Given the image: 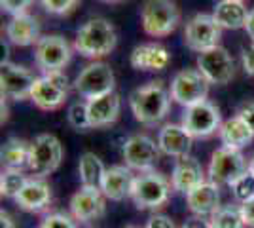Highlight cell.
Instances as JSON below:
<instances>
[{
    "mask_svg": "<svg viewBox=\"0 0 254 228\" xmlns=\"http://www.w3.org/2000/svg\"><path fill=\"white\" fill-rule=\"evenodd\" d=\"M129 63L137 71H163L169 67L171 54L161 44H140L133 48Z\"/></svg>",
    "mask_w": 254,
    "mask_h": 228,
    "instance_id": "603a6c76",
    "label": "cell"
},
{
    "mask_svg": "<svg viewBox=\"0 0 254 228\" xmlns=\"http://www.w3.org/2000/svg\"><path fill=\"white\" fill-rule=\"evenodd\" d=\"M186 204L195 217H212L220 209V185L203 181L186 194Z\"/></svg>",
    "mask_w": 254,
    "mask_h": 228,
    "instance_id": "ac0fdd59",
    "label": "cell"
},
{
    "mask_svg": "<svg viewBox=\"0 0 254 228\" xmlns=\"http://www.w3.org/2000/svg\"><path fill=\"white\" fill-rule=\"evenodd\" d=\"M72 50L74 48L66 42L64 36L46 34L34 46V63L42 71V75L53 73V71H63L72 59Z\"/></svg>",
    "mask_w": 254,
    "mask_h": 228,
    "instance_id": "9c48e42d",
    "label": "cell"
},
{
    "mask_svg": "<svg viewBox=\"0 0 254 228\" xmlns=\"http://www.w3.org/2000/svg\"><path fill=\"white\" fill-rule=\"evenodd\" d=\"M180 124L193 139H207L214 133H218L222 126V114L212 101L205 99L201 103L191 105L184 110Z\"/></svg>",
    "mask_w": 254,
    "mask_h": 228,
    "instance_id": "8992f818",
    "label": "cell"
},
{
    "mask_svg": "<svg viewBox=\"0 0 254 228\" xmlns=\"http://www.w3.org/2000/svg\"><path fill=\"white\" fill-rule=\"evenodd\" d=\"M220 36L222 27L218 25L212 13H195L186 21L184 27V44L197 54L220 46Z\"/></svg>",
    "mask_w": 254,
    "mask_h": 228,
    "instance_id": "ba28073f",
    "label": "cell"
},
{
    "mask_svg": "<svg viewBox=\"0 0 254 228\" xmlns=\"http://www.w3.org/2000/svg\"><path fill=\"white\" fill-rule=\"evenodd\" d=\"M214 19L222 29H230V31H237V29H245V23L249 17V10L245 8L243 0H220L214 11H212Z\"/></svg>",
    "mask_w": 254,
    "mask_h": 228,
    "instance_id": "484cf974",
    "label": "cell"
},
{
    "mask_svg": "<svg viewBox=\"0 0 254 228\" xmlns=\"http://www.w3.org/2000/svg\"><path fill=\"white\" fill-rule=\"evenodd\" d=\"M140 23L148 36H169L180 25L179 6L173 0H146L140 11Z\"/></svg>",
    "mask_w": 254,
    "mask_h": 228,
    "instance_id": "277c9868",
    "label": "cell"
},
{
    "mask_svg": "<svg viewBox=\"0 0 254 228\" xmlns=\"http://www.w3.org/2000/svg\"><path fill=\"white\" fill-rule=\"evenodd\" d=\"M63 162V145L52 133H40L31 143V165L29 171L34 177H48Z\"/></svg>",
    "mask_w": 254,
    "mask_h": 228,
    "instance_id": "52a82bcc",
    "label": "cell"
},
{
    "mask_svg": "<svg viewBox=\"0 0 254 228\" xmlns=\"http://www.w3.org/2000/svg\"><path fill=\"white\" fill-rule=\"evenodd\" d=\"M105 198L101 188L95 186H82L80 190H76L70 198V215L76 223H91L95 219L103 217L105 213Z\"/></svg>",
    "mask_w": 254,
    "mask_h": 228,
    "instance_id": "9a60e30c",
    "label": "cell"
},
{
    "mask_svg": "<svg viewBox=\"0 0 254 228\" xmlns=\"http://www.w3.org/2000/svg\"><path fill=\"white\" fill-rule=\"evenodd\" d=\"M80 0H40L42 8L52 15H66L78 6Z\"/></svg>",
    "mask_w": 254,
    "mask_h": 228,
    "instance_id": "d6a6232c",
    "label": "cell"
},
{
    "mask_svg": "<svg viewBox=\"0 0 254 228\" xmlns=\"http://www.w3.org/2000/svg\"><path fill=\"white\" fill-rule=\"evenodd\" d=\"M87 103V112L93 128H108L112 124H116L120 118V110H122V101L116 91L91 97L85 101Z\"/></svg>",
    "mask_w": 254,
    "mask_h": 228,
    "instance_id": "44dd1931",
    "label": "cell"
},
{
    "mask_svg": "<svg viewBox=\"0 0 254 228\" xmlns=\"http://www.w3.org/2000/svg\"><path fill=\"white\" fill-rule=\"evenodd\" d=\"M230 186H232V192H233V196H235V200L243 204L247 200L254 198V173L251 169H247V171H245L241 177H237Z\"/></svg>",
    "mask_w": 254,
    "mask_h": 228,
    "instance_id": "1f68e13d",
    "label": "cell"
},
{
    "mask_svg": "<svg viewBox=\"0 0 254 228\" xmlns=\"http://www.w3.org/2000/svg\"><path fill=\"white\" fill-rule=\"evenodd\" d=\"M249 169H251V171L254 173V156L251 158V162H249Z\"/></svg>",
    "mask_w": 254,
    "mask_h": 228,
    "instance_id": "7bdbcfd3",
    "label": "cell"
},
{
    "mask_svg": "<svg viewBox=\"0 0 254 228\" xmlns=\"http://www.w3.org/2000/svg\"><path fill=\"white\" fill-rule=\"evenodd\" d=\"M144 228H177V225L167 215H152Z\"/></svg>",
    "mask_w": 254,
    "mask_h": 228,
    "instance_id": "8d00e7d4",
    "label": "cell"
},
{
    "mask_svg": "<svg viewBox=\"0 0 254 228\" xmlns=\"http://www.w3.org/2000/svg\"><path fill=\"white\" fill-rule=\"evenodd\" d=\"M29 177L19 169H4L0 177V194L4 198H15L27 185Z\"/></svg>",
    "mask_w": 254,
    "mask_h": 228,
    "instance_id": "f546056e",
    "label": "cell"
},
{
    "mask_svg": "<svg viewBox=\"0 0 254 228\" xmlns=\"http://www.w3.org/2000/svg\"><path fill=\"white\" fill-rule=\"evenodd\" d=\"M118 44V33L114 25L105 17H93L85 21L74 38V52L87 59H101L114 52Z\"/></svg>",
    "mask_w": 254,
    "mask_h": 228,
    "instance_id": "7a4b0ae2",
    "label": "cell"
},
{
    "mask_svg": "<svg viewBox=\"0 0 254 228\" xmlns=\"http://www.w3.org/2000/svg\"><path fill=\"white\" fill-rule=\"evenodd\" d=\"M218 137L222 141V147L241 151L247 145H251V141L254 139V131L249 128V124L241 116L235 114L230 120L222 122L220 130H218Z\"/></svg>",
    "mask_w": 254,
    "mask_h": 228,
    "instance_id": "d4e9b609",
    "label": "cell"
},
{
    "mask_svg": "<svg viewBox=\"0 0 254 228\" xmlns=\"http://www.w3.org/2000/svg\"><path fill=\"white\" fill-rule=\"evenodd\" d=\"M38 76H34L32 71L27 67L15 65V63H2L0 65V89H2V97L15 99H31L32 86L36 82Z\"/></svg>",
    "mask_w": 254,
    "mask_h": 228,
    "instance_id": "5bb4252c",
    "label": "cell"
},
{
    "mask_svg": "<svg viewBox=\"0 0 254 228\" xmlns=\"http://www.w3.org/2000/svg\"><path fill=\"white\" fill-rule=\"evenodd\" d=\"M38 228H76V221L72 219V215L50 213V215L44 217V221L38 225Z\"/></svg>",
    "mask_w": 254,
    "mask_h": 228,
    "instance_id": "836d02e7",
    "label": "cell"
},
{
    "mask_svg": "<svg viewBox=\"0 0 254 228\" xmlns=\"http://www.w3.org/2000/svg\"><path fill=\"white\" fill-rule=\"evenodd\" d=\"M203 181H205V171L197 158H193L190 154L177 158L173 171H171V185H173L175 192L186 196L195 186L201 185Z\"/></svg>",
    "mask_w": 254,
    "mask_h": 228,
    "instance_id": "2e32d148",
    "label": "cell"
},
{
    "mask_svg": "<svg viewBox=\"0 0 254 228\" xmlns=\"http://www.w3.org/2000/svg\"><path fill=\"white\" fill-rule=\"evenodd\" d=\"M211 228H245V221L239 206L220 207L211 217Z\"/></svg>",
    "mask_w": 254,
    "mask_h": 228,
    "instance_id": "f1b7e54d",
    "label": "cell"
},
{
    "mask_svg": "<svg viewBox=\"0 0 254 228\" xmlns=\"http://www.w3.org/2000/svg\"><path fill=\"white\" fill-rule=\"evenodd\" d=\"M66 120L70 124V128L76 131H87L93 130L91 120H89V112H87V103L85 101H76L72 103L68 110H66Z\"/></svg>",
    "mask_w": 254,
    "mask_h": 228,
    "instance_id": "4dcf8cb0",
    "label": "cell"
},
{
    "mask_svg": "<svg viewBox=\"0 0 254 228\" xmlns=\"http://www.w3.org/2000/svg\"><path fill=\"white\" fill-rule=\"evenodd\" d=\"M239 207H241V215H243L245 227L254 228V198L243 202Z\"/></svg>",
    "mask_w": 254,
    "mask_h": 228,
    "instance_id": "74e56055",
    "label": "cell"
},
{
    "mask_svg": "<svg viewBox=\"0 0 254 228\" xmlns=\"http://www.w3.org/2000/svg\"><path fill=\"white\" fill-rule=\"evenodd\" d=\"M182 228H211V221H205V217H191L182 225Z\"/></svg>",
    "mask_w": 254,
    "mask_h": 228,
    "instance_id": "ab89813d",
    "label": "cell"
},
{
    "mask_svg": "<svg viewBox=\"0 0 254 228\" xmlns=\"http://www.w3.org/2000/svg\"><path fill=\"white\" fill-rule=\"evenodd\" d=\"M249 169V162L241 151L220 147L212 152L209 163V181L216 185H232L237 177Z\"/></svg>",
    "mask_w": 254,
    "mask_h": 228,
    "instance_id": "8fae6325",
    "label": "cell"
},
{
    "mask_svg": "<svg viewBox=\"0 0 254 228\" xmlns=\"http://www.w3.org/2000/svg\"><path fill=\"white\" fill-rule=\"evenodd\" d=\"M237 116H241L249 124V128L254 131V101H249V103L241 105L239 110H237Z\"/></svg>",
    "mask_w": 254,
    "mask_h": 228,
    "instance_id": "f35d334b",
    "label": "cell"
},
{
    "mask_svg": "<svg viewBox=\"0 0 254 228\" xmlns=\"http://www.w3.org/2000/svg\"><path fill=\"white\" fill-rule=\"evenodd\" d=\"M68 97V89L57 86L46 75L38 76L31 91V101L40 110H57L64 105Z\"/></svg>",
    "mask_w": 254,
    "mask_h": 228,
    "instance_id": "cb8c5ba5",
    "label": "cell"
},
{
    "mask_svg": "<svg viewBox=\"0 0 254 228\" xmlns=\"http://www.w3.org/2000/svg\"><path fill=\"white\" fill-rule=\"evenodd\" d=\"M124 228H138V227H124Z\"/></svg>",
    "mask_w": 254,
    "mask_h": 228,
    "instance_id": "f6af8a7d",
    "label": "cell"
},
{
    "mask_svg": "<svg viewBox=\"0 0 254 228\" xmlns=\"http://www.w3.org/2000/svg\"><path fill=\"white\" fill-rule=\"evenodd\" d=\"M2 165L6 169H19L25 171L31 165V143L19 139V137H10L2 145Z\"/></svg>",
    "mask_w": 254,
    "mask_h": 228,
    "instance_id": "4316f807",
    "label": "cell"
},
{
    "mask_svg": "<svg viewBox=\"0 0 254 228\" xmlns=\"http://www.w3.org/2000/svg\"><path fill=\"white\" fill-rule=\"evenodd\" d=\"M209 80L199 73V69H184L173 76L171 80V99L188 109L197 105L209 95Z\"/></svg>",
    "mask_w": 254,
    "mask_h": 228,
    "instance_id": "5b68a950",
    "label": "cell"
},
{
    "mask_svg": "<svg viewBox=\"0 0 254 228\" xmlns=\"http://www.w3.org/2000/svg\"><path fill=\"white\" fill-rule=\"evenodd\" d=\"M129 107L137 122L142 126H156L167 116L171 107V91L161 80L148 82L138 87L129 97Z\"/></svg>",
    "mask_w": 254,
    "mask_h": 228,
    "instance_id": "6da1fadb",
    "label": "cell"
},
{
    "mask_svg": "<svg viewBox=\"0 0 254 228\" xmlns=\"http://www.w3.org/2000/svg\"><path fill=\"white\" fill-rule=\"evenodd\" d=\"M0 228H17L15 227V221L11 219V215L8 211H0Z\"/></svg>",
    "mask_w": 254,
    "mask_h": 228,
    "instance_id": "60d3db41",
    "label": "cell"
},
{
    "mask_svg": "<svg viewBox=\"0 0 254 228\" xmlns=\"http://www.w3.org/2000/svg\"><path fill=\"white\" fill-rule=\"evenodd\" d=\"M191 141L193 137L184 130L182 124H165L158 133V145L161 154L173 156V158L188 156L191 151Z\"/></svg>",
    "mask_w": 254,
    "mask_h": 228,
    "instance_id": "7402d4cb",
    "label": "cell"
},
{
    "mask_svg": "<svg viewBox=\"0 0 254 228\" xmlns=\"http://www.w3.org/2000/svg\"><path fill=\"white\" fill-rule=\"evenodd\" d=\"M34 0H0V6L6 13H10L11 17L13 15H21V13H27V10L32 6Z\"/></svg>",
    "mask_w": 254,
    "mask_h": 228,
    "instance_id": "e575fe53",
    "label": "cell"
},
{
    "mask_svg": "<svg viewBox=\"0 0 254 228\" xmlns=\"http://www.w3.org/2000/svg\"><path fill=\"white\" fill-rule=\"evenodd\" d=\"M78 173H80L82 186H95V188H101L103 177H105V173H106V167H105V163H103V160L97 156L95 152H84V154L80 156Z\"/></svg>",
    "mask_w": 254,
    "mask_h": 228,
    "instance_id": "83f0119b",
    "label": "cell"
},
{
    "mask_svg": "<svg viewBox=\"0 0 254 228\" xmlns=\"http://www.w3.org/2000/svg\"><path fill=\"white\" fill-rule=\"evenodd\" d=\"M19 209L29 213H40L46 211L52 204V186L44 177H31L21 192L13 198Z\"/></svg>",
    "mask_w": 254,
    "mask_h": 228,
    "instance_id": "e0dca14e",
    "label": "cell"
},
{
    "mask_svg": "<svg viewBox=\"0 0 254 228\" xmlns=\"http://www.w3.org/2000/svg\"><path fill=\"white\" fill-rule=\"evenodd\" d=\"M197 69L209 80V84H216V86L232 82V78L235 76V63L232 59V54L222 46L201 52L197 57Z\"/></svg>",
    "mask_w": 254,
    "mask_h": 228,
    "instance_id": "4fadbf2b",
    "label": "cell"
},
{
    "mask_svg": "<svg viewBox=\"0 0 254 228\" xmlns=\"http://www.w3.org/2000/svg\"><path fill=\"white\" fill-rule=\"evenodd\" d=\"M173 185L163 173H159L156 169L142 171L135 177L133 190H131V200L137 209H158L165 206L171 196Z\"/></svg>",
    "mask_w": 254,
    "mask_h": 228,
    "instance_id": "3957f363",
    "label": "cell"
},
{
    "mask_svg": "<svg viewBox=\"0 0 254 228\" xmlns=\"http://www.w3.org/2000/svg\"><path fill=\"white\" fill-rule=\"evenodd\" d=\"M6 38L8 42L19 48L27 46H36L40 36V23L31 13H21L13 15L8 25H6Z\"/></svg>",
    "mask_w": 254,
    "mask_h": 228,
    "instance_id": "ffe728a7",
    "label": "cell"
},
{
    "mask_svg": "<svg viewBox=\"0 0 254 228\" xmlns=\"http://www.w3.org/2000/svg\"><path fill=\"white\" fill-rule=\"evenodd\" d=\"M159 145L148 135H131L124 147H122V156H124V162L127 167L135 169V171H150L154 169V165L159 160Z\"/></svg>",
    "mask_w": 254,
    "mask_h": 228,
    "instance_id": "7c38bea8",
    "label": "cell"
},
{
    "mask_svg": "<svg viewBox=\"0 0 254 228\" xmlns=\"http://www.w3.org/2000/svg\"><path fill=\"white\" fill-rule=\"evenodd\" d=\"M114 87H116V76L110 65H106L103 61L89 63L74 80V89L85 99L112 93Z\"/></svg>",
    "mask_w": 254,
    "mask_h": 228,
    "instance_id": "30bf717a",
    "label": "cell"
},
{
    "mask_svg": "<svg viewBox=\"0 0 254 228\" xmlns=\"http://www.w3.org/2000/svg\"><path fill=\"white\" fill-rule=\"evenodd\" d=\"M133 169L127 165H112L106 169L105 177H103V185L101 190L103 194L112 200V202H122L126 198H131V190H133V183H135Z\"/></svg>",
    "mask_w": 254,
    "mask_h": 228,
    "instance_id": "d6986e66",
    "label": "cell"
},
{
    "mask_svg": "<svg viewBox=\"0 0 254 228\" xmlns=\"http://www.w3.org/2000/svg\"><path fill=\"white\" fill-rule=\"evenodd\" d=\"M241 63H243L245 73L254 78V42L249 44L247 48H243V52H241Z\"/></svg>",
    "mask_w": 254,
    "mask_h": 228,
    "instance_id": "d590c367",
    "label": "cell"
},
{
    "mask_svg": "<svg viewBox=\"0 0 254 228\" xmlns=\"http://www.w3.org/2000/svg\"><path fill=\"white\" fill-rule=\"evenodd\" d=\"M103 2H108V4H120V2H124V0H103Z\"/></svg>",
    "mask_w": 254,
    "mask_h": 228,
    "instance_id": "ee69618b",
    "label": "cell"
},
{
    "mask_svg": "<svg viewBox=\"0 0 254 228\" xmlns=\"http://www.w3.org/2000/svg\"><path fill=\"white\" fill-rule=\"evenodd\" d=\"M245 31H247V34L253 38L254 42V10L249 11V17H247V23H245Z\"/></svg>",
    "mask_w": 254,
    "mask_h": 228,
    "instance_id": "b9f144b4",
    "label": "cell"
}]
</instances>
